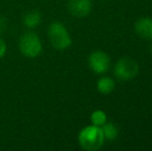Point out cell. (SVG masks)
Wrapping results in <instances>:
<instances>
[{
	"label": "cell",
	"mask_w": 152,
	"mask_h": 151,
	"mask_svg": "<svg viewBox=\"0 0 152 151\" xmlns=\"http://www.w3.org/2000/svg\"><path fill=\"white\" fill-rule=\"evenodd\" d=\"M115 88V83L113 79L109 77H102L97 81V90L102 94H109Z\"/></svg>",
	"instance_id": "ba28073f"
},
{
	"label": "cell",
	"mask_w": 152,
	"mask_h": 151,
	"mask_svg": "<svg viewBox=\"0 0 152 151\" xmlns=\"http://www.w3.org/2000/svg\"><path fill=\"white\" fill-rule=\"evenodd\" d=\"M88 63L91 71L95 74H104L110 69V58L102 51H94L89 55Z\"/></svg>",
	"instance_id": "5b68a950"
},
{
	"label": "cell",
	"mask_w": 152,
	"mask_h": 151,
	"mask_svg": "<svg viewBox=\"0 0 152 151\" xmlns=\"http://www.w3.org/2000/svg\"><path fill=\"white\" fill-rule=\"evenodd\" d=\"M114 74L118 80H132L139 74V64L132 58L123 57L116 62L114 67Z\"/></svg>",
	"instance_id": "3957f363"
},
{
	"label": "cell",
	"mask_w": 152,
	"mask_h": 151,
	"mask_svg": "<svg viewBox=\"0 0 152 151\" xmlns=\"http://www.w3.org/2000/svg\"><path fill=\"white\" fill-rule=\"evenodd\" d=\"M19 48L23 55L29 58L38 56L42 52V42L33 32H27L22 35L19 42Z\"/></svg>",
	"instance_id": "277c9868"
},
{
	"label": "cell",
	"mask_w": 152,
	"mask_h": 151,
	"mask_svg": "<svg viewBox=\"0 0 152 151\" xmlns=\"http://www.w3.org/2000/svg\"><path fill=\"white\" fill-rule=\"evenodd\" d=\"M6 27V21L4 18H0V32H3Z\"/></svg>",
	"instance_id": "4fadbf2b"
},
{
	"label": "cell",
	"mask_w": 152,
	"mask_h": 151,
	"mask_svg": "<svg viewBox=\"0 0 152 151\" xmlns=\"http://www.w3.org/2000/svg\"><path fill=\"white\" fill-rule=\"evenodd\" d=\"M91 122L93 125L102 127L107 122V115L102 110H95L91 114Z\"/></svg>",
	"instance_id": "8fae6325"
},
{
	"label": "cell",
	"mask_w": 152,
	"mask_h": 151,
	"mask_svg": "<svg viewBox=\"0 0 152 151\" xmlns=\"http://www.w3.org/2000/svg\"><path fill=\"white\" fill-rule=\"evenodd\" d=\"M5 52H6V44L3 39L0 38V58H2L4 56Z\"/></svg>",
	"instance_id": "7c38bea8"
},
{
	"label": "cell",
	"mask_w": 152,
	"mask_h": 151,
	"mask_svg": "<svg viewBox=\"0 0 152 151\" xmlns=\"http://www.w3.org/2000/svg\"><path fill=\"white\" fill-rule=\"evenodd\" d=\"M68 12L77 18H84L90 12L92 4L90 0H69Z\"/></svg>",
	"instance_id": "8992f818"
},
{
	"label": "cell",
	"mask_w": 152,
	"mask_h": 151,
	"mask_svg": "<svg viewBox=\"0 0 152 151\" xmlns=\"http://www.w3.org/2000/svg\"><path fill=\"white\" fill-rule=\"evenodd\" d=\"M102 131L104 133V139L109 140V141H112L115 140L118 136V128L116 127V125L113 124V123H104L102 126Z\"/></svg>",
	"instance_id": "30bf717a"
},
{
	"label": "cell",
	"mask_w": 152,
	"mask_h": 151,
	"mask_svg": "<svg viewBox=\"0 0 152 151\" xmlns=\"http://www.w3.org/2000/svg\"><path fill=\"white\" fill-rule=\"evenodd\" d=\"M134 31L140 37L152 39V19L148 17L140 18L134 24Z\"/></svg>",
	"instance_id": "52a82bcc"
},
{
	"label": "cell",
	"mask_w": 152,
	"mask_h": 151,
	"mask_svg": "<svg viewBox=\"0 0 152 151\" xmlns=\"http://www.w3.org/2000/svg\"><path fill=\"white\" fill-rule=\"evenodd\" d=\"M79 144L85 150H98L104 144V133L102 127L96 125H90L83 128L79 133Z\"/></svg>",
	"instance_id": "6da1fadb"
},
{
	"label": "cell",
	"mask_w": 152,
	"mask_h": 151,
	"mask_svg": "<svg viewBox=\"0 0 152 151\" xmlns=\"http://www.w3.org/2000/svg\"><path fill=\"white\" fill-rule=\"evenodd\" d=\"M23 22L28 28H35L42 22V16L38 12L33 10V12H27L23 18Z\"/></svg>",
	"instance_id": "9c48e42d"
},
{
	"label": "cell",
	"mask_w": 152,
	"mask_h": 151,
	"mask_svg": "<svg viewBox=\"0 0 152 151\" xmlns=\"http://www.w3.org/2000/svg\"><path fill=\"white\" fill-rule=\"evenodd\" d=\"M49 39L51 44L57 50H65L72 44V38L63 24L54 22L49 26Z\"/></svg>",
	"instance_id": "7a4b0ae2"
}]
</instances>
